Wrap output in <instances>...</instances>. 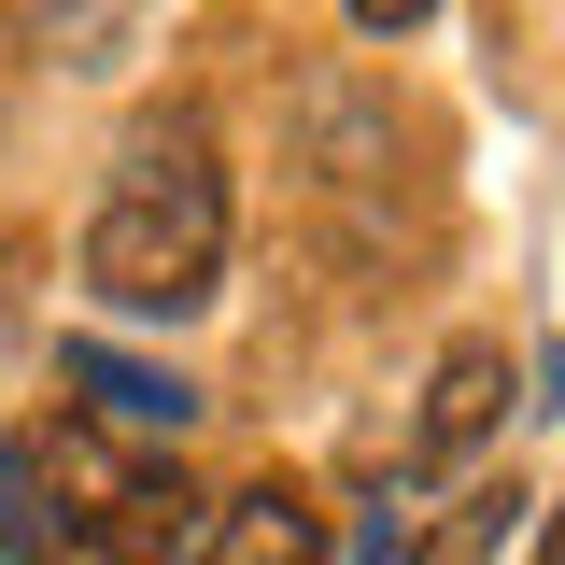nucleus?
<instances>
[{
  "label": "nucleus",
  "instance_id": "0eeeda50",
  "mask_svg": "<svg viewBox=\"0 0 565 565\" xmlns=\"http://www.w3.org/2000/svg\"><path fill=\"white\" fill-rule=\"evenodd\" d=\"M353 29H367V43H396V29H424V14H438V0H340Z\"/></svg>",
  "mask_w": 565,
  "mask_h": 565
},
{
  "label": "nucleus",
  "instance_id": "f03ea898",
  "mask_svg": "<svg viewBox=\"0 0 565 565\" xmlns=\"http://www.w3.org/2000/svg\"><path fill=\"white\" fill-rule=\"evenodd\" d=\"M43 467H57V565H170L199 537V494L170 452L99 438V424H43Z\"/></svg>",
  "mask_w": 565,
  "mask_h": 565
},
{
  "label": "nucleus",
  "instance_id": "20e7f679",
  "mask_svg": "<svg viewBox=\"0 0 565 565\" xmlns=\"http://www.w3.org/2000/svg\"><path fill=\"white\" fill-rule=\"evenodd\" d=\"M199 565H340V537L297 481H241L199 509Z\"/></svg>",
  "mask_w": 565,
  "mask_h": 565
},
{
  "label": "nucleus",
  "instance_id": "39448f33",
  "mask_svg": "<svg viewBox=\"0 0 565 565\" xmlns=\"http://www.w3.org/2000/svg\"><path fill=\"white\" fill-rule=\"evenodd\" d=\"M509 509H523L509 481H452L438 509H382V523H367V565H494Z\"/></svg>",
  "mask_w": 565,
  "mask_h": 565
},
{
  "label": "nucleus",
  "instance_id": "f257e3e1",
  "mask_svg": "<svg viewBox=\"0 0 565 565\" xmlns=\"http://www.w3.org/2000/svg\"><path fill=\"white\" fill-rule=\"evenodd\" d=\"M212 282H226V141L199 99H156V114H128L114 170H99L85 297L128 326H184V311H212Z\"/></svg>",
  "mask_w": 565,
  "mask_h": 565
},
{
  "label": "nucleus",
  "instance_id": "423d86ee",
  "mask_svg": "<svg viewBox=\"0 0 565 565\" xmlns=\"http://www.w3.org/2000/svg\"><path fill=\"white\" fill-rule=\"evenodd\" d=\"M57 367H71V396L99 411V438H141V452H170V438L199 424V396H184L170 367H128V353H99V340H71Z\"/></svg>",
  "mask_w": 565,
  "mask_h": 565
},
{
  "label": "nucleus",
  "instance_id": "7ed1b4c3",
  "mask_svg": "<svg viewBox=\"0 0 565 565\" xmlns=\"http://www.w3.org/2000/svg\"><path fill=\"white\" fill-rule=\"evenodd\" d=\"M509 396H523V353L494 340V326H467V340L424 367V411H411V481H467L494 452V424H509Z\"/></svg>",
  "mask_w": 565,
  "mask_h": 565
},
{
  "label": "nucleus",
  "instance_id": "6e6552de",
  "mask_svg": "<svg viewBox=\"0 0 565 565\" xmlns=\"http://www.w3.org/2000/svg\"><path fill=\"white\" fill-rule=\"evenodd\" d=\"M537 565H565V509H552V523H537Z\"/></svg>",
  "mask_w": 565,
  "mask_h": 565
}]
</instances>
